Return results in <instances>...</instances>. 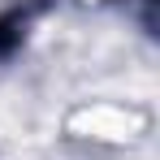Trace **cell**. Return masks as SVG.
<instances>
[{
  "label": "cell",
  "mask_w": 160,
  "mask_h": 160,
  "mask_svg": "<svg viewBox=\"0 0 160 160\" xmlns=\"http://www.w3.org/2000/svg\"><path fill=\"white\" fill-rule=\"evenodd\" d=\"M26 9H13V13H4L0 18V56H9L18 43H22V26H26Z\"/></svg>",
  "instance_id": "obj_1"
}]
</instances>
